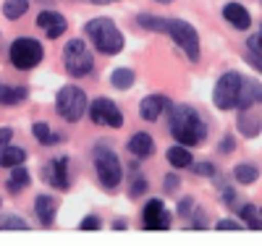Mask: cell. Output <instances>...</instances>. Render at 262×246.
Here are the masks:
<instances>
[{
    "mask_svg": "<svg viewBox=\"0 0 262 246\" xmlns=\"http://www.w3.org/2000/svg\"><path fill=\"white\" fill-rule=\"evenodd\" d=\"M168 113H170V121H168L170 137L176 139L179 144L196 147V144H202L207 139V123L202 121V116L196 113L194 107H189V105H173Z\"/></svg>",
    "mask_w": 262,
    "mask_h": 246,
    "instance_id": "cell-1",
    "label": "cell"
},
{
    "mask_svg": "<svg viewBox=\"0 0 262 246\" xmlns=\"http://www.w3.org/2000/svg\"><path fill=\"white\" fill-rule=\"evenodd\" d=\"M84 32L86 37L92 39L95 44V50L102 53V55H118L123 50V32L116 27V21L113 18H107V16H100V18H90L84 24Z\"/></svg>",
    "mask_w": 262,
    "mask_h": 246,
    "instance_id": "cell-2",
    "label": "cell"
},
{
    "mask_svg": "<svg viewBox=\"0 0 262 246\" xmlns=\"http://www.w3.org/2000/svg\"><path fill=\"white\" fill-rule=\"evenodd\" d=\"M63 65L66 71H69V76H76V79H84L90 76L95 71V55L92 50L86 48L84 39H69L63 48Z\"/></svg>",
    "mask_w": 262,
    "mask_h": 246,
    "instance_id": "cell-3",
    "label": "cell"
},
{
    "mask_svg": "<svg viewBox=\"0 0 262 246\" xmlns=\"http://www.w3.org/2000/svg\"><path fill=\"white\" fill-rule=\"evenodd\" d=\"M92 158H95V170H97L100 184H102L107 191L118 189L121 181H123V165H121V160H118L116 149H111V147H95Z\"/></svg>",
    "mask_w": 262,
    "mask_h": 246,
    "instance_id": "cell-4",
    "label": "cell"
},
{
    "mask_svg": "<svg viewBox=\"0 0 262 246\" xmlns=\"http://www.w3.org/2000/svg\"><path fill=\"white\" fill-rule=\"evenodd\" d=\"M86 105H90V100H86V92L81 86H74V84H66L58 97H55V110H58V116L63 121H69V123H76L84 118L86 113Z\"/></svg>",
    "mask_w": 262,
    "mask_h": 246,
    "instance_id": "cell-5",
    "label": "cell"
},
{
    "mask_svg": "<svg viewBox=\"0 0 262 246\" xmlns=\"http://www.w3.org/2000/svg\"><path fill=\"white\" fill-rule=\"evenodd\" d=\"M8 58H11V63L16 65L18 71H32V69H37V65L42 63V58H45V48H42L39 39L18 37V39L11 42Z\"/></svg>",
    "mask_w": 262,
    "mask_h": 246,
    "instance_id": "cell-6",
    "label": "cell"
},
{
    "mask_svg": "<svg viewBox=\"0 0 262 246\" xmlns=\"http://www.w3.org/2000/svg\"><path fill=\"white\" fill-rule=\"evenodd\" d=\"M165 34L173 37V42H176L179 48L186 53L189 60H194V63L200 60V53H202V48H200V34H196V29L189 24V21H184V18H168Z\"/></svg>",
    "mask_w": 262,
    "mask_h": 246,
    "instance_id": "cell-7",
    "label": "cell"
},
{
    "mask_svg": "<svg viewBox=\"0 0 262 246\" xmlns=\"http://www.w3.org/2000/svg\"><path fill=\"white\" fill-rule=\"evenodd\" d=\"M86 113H90L95 126H111V128L123 126V113L111 97H95L90 105H86Z\"/></svg>",
    "mask_w": 262,
    "mask_h": 246,
    "instance_id": "cell-8",
    "label": "cell"
},
{
    "mask_svg": "<svg viewBox=\"0 0 262 246\" xmlns=\"http://www.w3.org/2000/svg\"><path fill=\"white\" fill-rule=\"evenodd\" d=\"M242 74L238 71H228L217 79L215 84V92H212V102L217 110H233L236 107V97H238V89H242Z\"/></svg>",
    "mask_w": 262,
    "mask_h": 246,
    "instance_id": "cell-9",
    "label": "cell"
},
{
    "mask_svg": "<svg viewBox=\"0 0 262 246\" xmlns=\"http://www.w3.org/2000/svg\"><path fill=\"white\" fill-rule=\"evenodd\" d=\"M142 228L144 231H168L170 228V212L165 210L163 199H149L142 210Z\"/></svg>",
    "mask_w": 262,
    "mask_h": 246,
    "instance_id": "cell-10",
    "label": "cell"
},
{
    "mask_svg": "<svg viewBox=\"0 0 262 246\" xmlns=\"http://www.w3.org/2000/svg\"><path fill=\"white\" fill-rule=\"evenodd\" d=\"M71 160L66 158V154H60V158H55V160H50L48 165H45V181L53 186V189H58V191H66L71 186Z\"/></svg>",
    "mask_w": 262,
    "mask_h": 246,
    "instance_id": "cell-11",
    "label": "cell"
},
{
    "mask_svg": "<svg viewBox=\"0 0 262 246\" xmlns=\"http://www.w3.org/2000/svg\"><path fill=\"white\" fill-rule=\"evenodd\" d=\"M37 27L45 29L48 39H58L66 34V29H69V21H66V16H60L58 11H42L37 13Z\"/></svg>",
    "mask_w": 262,
    "mask_h": 246,
    "instance_id": "cell-12",
    "label": "cell"
},
{
    "mask_svg": "<svg viewBox=\"0 0 262 246\" xmlns=\"http://www.w3.org/2000/svg\"><path fill=\"white\" fill-rule=\"evenodd\" d=\"M170 107H173L170 97H165V95H149V97H144L139 102V116L144 121H158L163 113H168Z\"/></svg>",
    "mask_w": 262,
    "mask_h": 246,
    "instance_id": "cell-13",
    "label": "cell"
},
{
    "mask_svg": "<svg viewBox=\"0 0 262 246\" xmlns=\"http://www.w3.org/2000/svg\"><path fill=\"white\" fill-rule=\"evenodd\" d=\"M252 105H262V84L257 79H242V89H238L236 97V107L244 110Z\"/></svg>",
    "mask_w": 262,
    "mask_h": 246,
    "instance_id": "cell-14",
    "label": "cell"
},
{
    "mask_svg": "<svg viewBox=\"0 0 262 246\" xmlns=\"http://www.w3.org/2000/svg\"><path fill=\"white\" fill-rule=\"evenodd\" d=\"M238 131L244 133L247 139H254L257 133L262 131V110L259 107H244L242 113H238Z\"/></svg>",
    "mask_w": 262,
    "mask_h": 246,
    "instance_id": "cell-15",
    "label": "cell"
},
{
    "mask_svg": "<svg viewBox=\"0 0 262 246\" xmlns=\"http://www.w3.org/2000/svg\"><path fill=\"white\" fill-rule=\"evenodd\" d=\"M126 149L134 154L137 160H147V158L155 154V139H152L147 131H137L134 137L126 142Z\"/></svg>",
    "mask_w": 262,
    "mask_h": 246,
    "instance_id": "cell-16",
    "label": "cell"
},
{
    "mask_svg": "<svg viewBox=\"0 0 262 246\" xmlns=\"http://www.w3.org/2000/svg\"><path fill=\"white\" fill-rule=\"evenodd\" d=\"M34 212H37V217H39L42 226H45V228H53L55 212H58L55 196H50V194H37V199H34Z\"/></svg>",
    "mask_w": 262,
    "mask_h": 246,
    "instance_id": "cell-17",
    "label": "cell"
},
{
    "mask_svg": "<svg viewBox=\"0 0 262 246\" xmlns=\"http://www.w3.org/2000/svg\"><path fill=\"white\" fill-rule=\"evenodd\" d=\"M223 16H226L228 24L233 29H238V32H247L252 27V16H249V11L242 3H226L223 6Z\"/></svg>",
    "mask_w": 262,
    "mask_h": 246,
    "instance_id": "cell-18",
    "label": "cell"
},
{
    "mask_svg": "<svg viewBox=\"0 0 262 246\" xmlns=\"http://www.w3.org/2000/svg\"><path fill=\"white\" fill-rule=\"evenodd\" d=\"M32 184V175H29V170L24 168V165H16V168H11V178L6 181V189L11 191V194H21L27 186Z\"/></svg>",
    "mask_w": 262,
    "mask_h": 246,
    "instance_id": "cell-19",
    "label": "cell"
},
{
    "mask_svg": "<svg viewBox=\"0 0 262 246\" xmlns=\"http://www.w3.org/2000/svg\"><path fill=\"white\" fill-rule=\"evenodd\" d=\"M29 97V89L27 86H13V84H0V105H16V102H24Z\"/></svg>",
    "mask_w": 262,
    "mask_h": 246,
    "instance_id": "cell-20",
    "label": "cell"
},
{
    "mask_svg": "<svg viewBox=\"0 0 262 246\" xmlns=\"http://www.w3.org/2000/svg\"><path fill=\"white\" fill-rule=\"evenodd\" d=\"M165 158H168V163H170L173 168H179V170H184V168H189V165L194 163V158H191L189 147H184V144L170 147V149L165 152Z\"/></svg>",
    "mask_w": 262,
    "mask_h": 246,
    "instance_id": "cell-21",
    "label": "cell"
},
{
    "mask_svg": "<svg viewBox=\"0 0 262 246\" xmlns=\"http://www.w3.org/2000/svg\"><path fill=\"white\" fill-rule=\"evenodd\" d=\"M27 160V149L21 147H6L3 152H0V168H16V165H24Z\"/></svg>",
    "mask_w": 262,
    "mask_h": 246,
    "instance_id": "cell-22",
    "label": "cell"
},
{
    "mask_svg": "<svg viewBox=\"0 0 262 246\" xmlns=\"http://www.w3.org/2000/svg\"><path fill=\"white\" fill-rule=\"evenodd\" d=\"M32 137H34L39 144H45V147L63 142V137H60V133H53V131H50V126H48V123H42V121L32 126Z\"/></svg>",
    "mask_w": 262,
    "mask_h": 246,
    "instance_id": "cell-23",
    "label": "cell"
},
{
    "mask_svg": "<svg viewBox=\"0 0 262 246\" xmlns=\"http://www.w3.org/2000/svg\"><path fill=\"white\" fill-rule=\"evenodd\" d=\"M134 81H137V74L131 71V69H116L111 74V84H113V89H118V92L131 89V86H134Z\"/></svg>",
    "mask_w": 262,
    "mask_h": 246,
    "instance_id": "cell-24",
    "label": "cell"
},
{
    "mask_svg": "<svg viewBox=\"0 0 262 246\" xmlns=\"http://www.w3.org/2000/svg\"><path fill=\"white\" fill-rule=\"evenodd\" d=\"M233 178H236L238 184L249 186V184H254L257 178H259V170H257L252 163H238V165H236V170H233Z\"/></svg>",
    "mask_w": 262,
    "mask_h": 246,
    "instance_id": "cell-25",
    "label": "cell"
},
{
    "mask_svg": "<svg viewBox=\"0 0 262 246\" xmlns=\"http://www.w3.org/2000/svg\"><path fill=\"white\" fill-rule=\"evenodd\" d=\"M29 11V0H6L3 3V16L8 21H16Z\"/></svg>",
    "mask_w": 262,
    "mask_h": 246,
    "instance_id": "cell-26",
    "label": "cell"
},
{
    "mask_svg": "<svg viewBox=\"0 0 262 246\" xmlns=\"http://www.w3.org/2000/svg\"><path fill=\"white\" fill-rule=\"evenodd\" d=\"M137 24L142 29H149V32H163L165 34V24H168V18H158V16H152V13H139L137 16Z\"/></svg>",
    "mask_w": 262,
    "mask_h": 246,
    "instance_id": "cell-27",
    "label": "cell"
},
{
    "mask_svg": "<svg viewBox=\"0 0 262 246\" xmlns=\"http://www.w3.org/2000/svg\"><path fill=\"white\" fill-rule=\"evenodd\" d=\"M238 215H242V220H244V226H247V228L259 231V207H254V205H249V202H247Z\"/></svg>",
    "mask_w": 262,
    "mask_h": 246,
    "instance_id": "cell-28",
    "label": "cell"
},
{
    "mask_svg": "<svg viewBox=\"0 0 262 246\" xmlns=\"http://www.w3.org/2000/svg\"><path fill=\"white\" fill-rule=\"evenodd\" d=\"M0 231H29V222L18 215H8L0 220Z\"/></svg>",
    "mask_w": 262,
    "mask_h": 246,
    "instance_id": "cell-29",
    "label": "cell"
},
{
    "mask_svg": "<svg viewBox=\"0 0 262 246\" xmlns=\"http://www.w3.org/2000/svg\"><path fill=\"white\" fill-rule=\"evenodd\" d=\"M100 228H102L100 215H86V217L79 222V231H100Z\"/></svg>",
    "mask_w": 262,
    "mask_h": 246,
    "instance_id": "cell-30",
    "label": "cell"
},
{
    "mask_svg": "<svg viewBox=\"0 0 262 246\" xmlns=\"http://www.w3.org/2000/svg\"><path fill=\"white\" fill-rule=\"evenodd\" d=\"M215 228H217V231H242L244 222H236V220H231V217H223V220L215 222Z\"/></svg>",
    "mask_w": 262,
    "mask_h": 246,
    "instance_id": "cell-31",
    "label": "cell"
},
{
    "mask_svg": "<svg viewBox=\"0 0 262 246\" xmlns=\"http://www.w3.org/2000/svg\"><path fill=\"white\" fill-rule=\"evenodd\" d=\"M247 50L262 58V29H259L254 37H249V42H247Z\"/></svg>",
    "mask_w": 262,
    "mask_h": 246,
    "instance_id": "cell-32",
    "label": "cell"
},
{
    "mask_svg": "<svg viewBox=\"0 0 262 246\" xmlns=\"http://www.w3.org/2000/svg\"><path fill=\"white\" fill-rule=\"evenodd\" d=\"M236 149V139L231 137V133H226V137L221 139V144H217V152H221V154H231Z\"/></svg>",
    "mask_w": 262,
    "mask_h": 246,
    "instance_id": "cell-33",
    "label": "cell"
},
{
    "mask_svg": "<svg viewBox=\"0 0 262 246\" xmlns=\"http://www.w3.org/2000/svg\"><path fill=\"white\" fill-rule=\"evenodd\" d=\"M191 165H194V173H196V175H207V178L215 175V165L207 163V160H205V163H191Z\"/></svg>",
    "mask_w": 262,
    "mask_h": 246,
    "instance_id": "cell-34",
    "label": "cell"
},
{
    "mask_svg": "<svg viewBox=\"0 0 262 246\" xmlns=\"http://www.w3.org/2000/svg\"><path fill=\"white\" fill-rule=\"evenodd\" d=\"M191 228H196V231H202V228H207V217L202 215V210H191Z\"/></svg>",
    "mask_w": 262,
    "mask_h": 246,
    "instance_id": "cell-35",
    "label": "cell"
},
{
    "mask_svg": "<svg viewBox=\"0 0 262 246\" xmlns=\"http://www.w3.org/2000/svg\"><path fill=\"white\" fill-rule=\"evenodd\" d=\"M191 210H194V199H191V196H184L181 202H179V215H181V217H189Z\"/></svg>",
    "mask_w": 262,
    "mask_h": 246,
    "instance_id": "cell-36",
    "label": "cell"
},
{
    "mask_svg": "<svg viewBox=\"0 0 262 246\" xmlns=\"http://www.w3.org/2000/svg\"><path fill=\"white\" fill-rule=\"evenodd\" d=\"M11 139H13V128L11 126H3V128H0V152L11 144Z\"/></svg>",
    "mask_w": 262,
    "mask_h": 246,
    "instance_id": "cell-37",
    "label": "cell"
},
{
    "mask_svg": "<svg viewBox=\"0 0 262 246\" xmlns=\"http://www.w3.org/2000/svg\"><path fill=\"white\" fill-rule=\"evenodd\" d=\"M144 191H147V181H144L142 175H137L134 184H131V191H128V194H131V196H139V194H144Z\"/></svg>",
    "mask_w": 262,
    "mask_h": 246,
    "instance_id": "cell-38",
    "label": "cell"
},
{
    "mask_svg": "<svg viewBox=\"0 0 262 246\" xmlns=\"http://www.w3.org/2000/svg\"><path fill=\"white\" fill-rule=\"evenodd\" d=\"M244 60H247L249 65H254V69L262 74V58H259V55H254V53H249V50H247V53H244Z\"/></svg>",
    "mask_w": 262,
    "mask_h": 246,
    "instance_id": "cell-39",
    "label": "cell"
},
{
    "mask_svg": "<svg viewBox=\"0 0 262 246\" xmlns=\"http://www.w3.org/2000/svg\"><path fill=\"white\" fill-rule=\"evenodd\" d=\"M179 189V175L176 173H168L165 175V191H176Z\"/></svg>",
    "mask_w": 262,
    "mask_h": 246,
    "instance_id": "cell-40",
    "label": "cell"
},
{
    "mask_svg": "<svg viewBox=\"0 0 262 246\" xmlns=\"http://www.w3.org/2000/svg\"><path fill=\"white\" fill-rule=\"evenodd\" d=\"M221 199H223L226 205H236V191H233L231 186H226V189H223V194H221Z\"/></svg>",
    "mask_w": 262,
    "mask_h": 246,
    "instance_id": "cell-41",
    "label": "cell"
},
{
    "mask_svg": "<svg viewBox=\"0 0 262 246\" xmlns=\"http://www.w3.org/2000/svg\"><path fill=\"white\" fill-rule=\"evenodd\" d=\"M126 226H128V222H126L123 217H116V220H113V231H126Z\"/></svg>",
    "mask_w": 262,
    "mask_h": 246,
    "instance_id": "cell-42",
    "label": "cell"
},
{
    "mask_svg": "<svg viewBox=\"0 0 262 246\" xmlns=\"http://www.w3.org/2000/svg\"><path fill=\"white\" fill-rule=\"evenodd\" d=\"M92 6H107V3H116V0H90Z\"/></svg>",
    "mask_w": 262,
    "mask_h": 246,
    "instance_id": "cell-43",
    "label": "cell"
},
{
    "mask_svg": "<svg viewBox=\"0 0 262 246\" xmlns=\"http://www.w3.org/2000/svg\"><path fill=\"white\" fill-rule=\"evenodd\" d=\"M155 3H176V0H155Z\"/></svg>",
    "mask_w": 262,
    "mask_h": 246,
    "instance_id": "cell-44",
    "label": "cell"
},
{
    "mask_svg": "<svg viewBox=\"0 0 262 246\" xmlns=\"http://www.w3.org/2000/svg\"><path fill=\"white\" fill-rule=\"evenodd\" d=\"M259 231H262V207H259Z\"/></svg>",
    "mask_w": 262,
    "mask_h": 246,
    "instance_id": "cell-45",
    "label": "cell"
},
{
    "mask_svg": "<svg viewBox=\"0 0 262 246\" xmlns=\"http://www.w3.org/2000/svg\"><path fill=\"white\" fill-rule=\"evenodd\" d=\"M0 205H3V199H0Z\"/></svg>",
    "mask_w": 262,
    "mask_h": 246,
    "instance_id": "cell-46",
    "label": "cell"
}]
</instances>
